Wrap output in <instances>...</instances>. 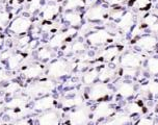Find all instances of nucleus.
Returning <instances> with one entry per match:
<instances>
[{"label": "nucleus", "instance_id": "obj_1", "mask_svg": "<svg viewBox=\"0 0 158 125\" xmlns=\"http://www.w3.org/2000/svg\"><path fill=\"white\" fill-rule=\"evenodd\" d=\"M54 82H52L51 80L39 81L30 84L26 89V94L29 96H40L51 92L52 90H54Z\"/></svg>", "mask_w": 158, "mask_h": 125}, {"label": "nucleus", "instance_id": "obj_2", "mask_svg": "<svg viewBox=\"0 0 158 125\" xmlns=\"http://www.w3.org/2000/svg\"><path fill=\"white\" fill-rule=\"evenodd\" d=\"M30 26H31V20L28 18V17L21 16L16 18L15 20H13V22L10 23L8 29L14 35L20 36L26 33L29 30Z\"/></svg>", "mask_w": 158, "mask_h": 125}, {"label": "nucleus", "instance_id": "obj_3", "mask_svg": "<svg viewBox=\"0 0 158 125\" xmlns=\"http://www.w3.org/2000/svg\"><path fill=\"white\" fill-rule=\"evenodd\" d=\"M70 71V65L64 59H57L50 64L48 68V75L52 78H59L67 75Z\"/></svg>", "mask_w": 158, "mask_h": 125}, {"label": "nucleus", "instance_id": "obj_4", "mask_svg": "<svg viewBox=\"0 0 158 125\" xmlns=\"http://www.w3.org/2000/svg\"><path fill=\"white\" fill-rule=\"evenodd\" d=\"M89 120V112L86 107H78L69 114L70 125H86Z\"/></svg>", "mask_w": 158, "mask_h": 125}, {"label": "nucleus", "instance_id": "obj_5", "mask_svg": "<svg viewBox=\"0 0 158 125\" xmlns=\"http://www.w3.org/2000/svg\"><path fill=\"white\" fill-rule=\"evenodd\" d=\"M143 56L136 52H127L121 58V65L127 69H137L143 62Z\"/></svg>", "mask_w": 158, "mask_h": 125}, {"label": "nucleus", "instance_id": "obj_6", "mask_svg": "<svg viewBox=\"0 0 158 125\" xmlns=\"http://www.w3.org/2000/svg\"><path fill=\"white\" fill-rule=\"evenodd\" d=\"M114 114V107L109 102L102 101L96 106L93 110V117L94 119H106L111 117Z\"/></svg>", "mask_w": 158, "mask_h": 125}, {"label": "nucleus", "instance_id": "obj_7", "mask_svg": "<svg viewBox=\"0 0 158 125\" xmlns=\"http://www.w3.org/2000/svg\"><path fill=\"white\" fill-rule=\"evenodd\" d=\"M74 33H76V29L73 27L69 28V29H67L66 31H64V32L55 33V35L49 40L48 46H49L50 49H57V48H59L64 44V42L66 41L70 36L74 35Z\"/></svg>", "mask_w": 158, "mask_h": 125}, {"label": "nucleus", "instance_id": "obj_8", "mask_svg": "<svg viewBox=\"0 0 158 125\" xmlns=\"http://www.w3.org/2000/svg\"><path fill=\"white\" fill-rule=\"evenodd\" d=\"M110 92L108 88V84L104 82H99V84H93L89 92V98L91 100H99L107 96Z\"/></svg>", "mask_w": 158, "mask_h": 125}, {"label": "nucleus", "instance_id": "obj_9", "mask_svg": "<svg viewBox=\"0 0 158 125\" xmlns=\"http://www.w3.org/2000/svg\"><path fill=\"white\" fill-rule=\"evenodd\" d=\"M109 39H110V33L106 29H99L89 33L87 37V42L93 46H100L107 43Z\"/></svg>", "mask_w": 158, "mask_h": 125}, {"label": "nucleus", "instance_id": "obj_10", "mask_svg": "<svg viewBox=\"0 0 158 125\" xmlns=\"http://www.w3.org/2000/svg\"><path fill=\"white\" fill-rule=\"evenodd\" d=\"M60 122V116L55 110H47L38 118L39 125H58Z\"/></svg>", "mask_w": 158, "mask_h": 125}, {"label": "nucleus", "instance_id": "obj_11", "mask_svg": "<svg viewBox=\"0 0 158 125\" xmlns=\"http://www.w3.org/2000/svg\"><path fill=\"white\" fill-rule=\"evenodd\" d=\"M157 44V39L154 36H143L139 39L136 40L135 45L138 49L143 50V51H152L155 49Z\"/></svg>", "mask_w": 158, "mask_h": 125}, {"label": "nucleus", "instance_id": "obj_12", "mask_svg": "<svg viewBox=\"0 0 158 125\" xmlns=\"http://www.w3.org/2000/svg\"><path fill=\"white\" fill-rule=\"evenodd\" d=\"M55 104V99L53 96H44V97L38 99L33 103V110L39 112H47L51 110Z\"/></svg>", "mask_w": 158, "mask_h": 125}, {"label": "nucleus", "instance_id": "obj_13", "mask_svg": "<svg viewBox=\"0 0 158 125\" xmlns=\"http://www.w3.org/2000/svg\"><path fill=\"white\" fill-rule=\"evenodd\" d=\"M134 24V16L131 12L124 13L123 16L118 19V22L117 23V27L123 32H128L129 30L133 27Z\"/></svg>", "mask_w": 158, "mask_h": 125}, {"label": "nucleus", "instance_id": "obj_14", "mask_svg": "<svg viewBox=\"0 0 158 125\" xmlns=\"http://www.w3.org/2000/svg\"><path fill=\"white\" fill-rule=\"evenodd\" d=\"M105 13V8L102 5H96V6H93L87 11L85 16L91 21H100V20L104 19Z\"/></svg>", "mask_w": 158, "mask_h": 125}, {"label": "nucleus", "instance_id": "obj_15", "mask_svg": "<svg viewBox=\"0 0 158 125\" xmlns=\"http://www.w3.org/2000/svg\"><path fill=\"white\" fill-rule=\"evenodd\" d=\"M130 123V117L125 113H118L114 115L110 120L102 122L99 125H128Z\"/></svg>", "mask_w": 158, "mask_h": 125}, {"label": "nucleus", "instance_id": "obj_16", "mask_svg": "<svg viewBox=\"0 0 158 125\" xmlns=\"http://www.w3.org/2000/svg\"><path fill=\"white\" fill-rule=\"evenodd\" d=\"M118 94L123 98H130L135 94V88L131 82L123 81L118 87Z\"/></svg>", "mask_w": 158, "mask_h": 125}, {"label": "nucleus", "instance_id": "obj_17", "mask_svg": "<svg viewBox=\"0 0 158 125\" xmlns=\"http://www.w3.org/2000/svg\"><path fill=\"white\" fill-rule=\"evenodd\" d=\"M64 19L73 28L79 26L81 24V22H82V18H81L80 14H78L77 12H72V11L64 14Z\"/></svg>", "mask_w": 158, "mask_h": 125}, {"label": "nucleus", "instance_id": "obj_18", "mask_svg": "<svg viewBox=\"0 0 158 125\" xmlns=\"http://www.w3.org/2000/svg\"><path fill=\"white\" fill-rule=\"evenodd\" d=\"M44 68L41 65H31L23 71V74L28 79H35L43 74Z\"/></svg>", "mask_w": 158, "mask_h": 125}, {"label": "nucleus", "instance_id": "obj_19", "mask_svg": "<svg viewBox=\"0 0 158 125\" xmlns=\"http://www.w3.org/2000/svg\"><path fill=\"white\" fill-rule=\"evenodd\" d=\"M115 73H117V71H115L114 68L104 66L100 71H98V78L100 79L101 82L105 84V82L109 81L110 79L114 77Z\"/></svg>", "mask_w": 158, "mask_h": 125}, {"label": "nucleus", "instance_id": "obj_20", "mask_svg": "<svg viewBox=\"0 0 158 125\" xmlns=\"http://www.w3.org/2000/svg\"><path fill=\"white\" fill-rule=\"evenodd\" d=\"M84 99L81 97L80 95H75L74 97L72 98H64L63 101H61V104H63L64 107H67V109H72V107H79L83 104Z\"/></svg>", "mask_w": 158, "mask_h": 125}, {"label": "nucleus", "instance_id": "obj_21", "mask_svg": "<svg viewBox=\"0 0 158 125\" xmlns=\"http://www.w3.org/2000/svg\"><path fill=\"white\" fill-rule=\"evenodd\" d=\"M58 13H59L58 5L55 3H51V4H48L47 6L44 7L42 15H43V18L45 20H52L54 17L58 15Z\"/></svg>", "mask_w": 158, "mask_h": 125}, {"label": "nucleus", "instance_id": "obj_22", "mask_svg": "<svg viewBox=\"0 0 158 125\" xmlns=\"http://www.w3.org/2000/svg\"><path fill=\"white\" fill-rule=\"evenodd\" d=\"M118 52H120V48L118 46H111V47L106 48L105 50H103L102 52H101L100 56L105 62H110L114 58H117Z\"/></svg>", "mask_w": 158, "mask_h": 125}, {"label": "nucleus", "instance_id": "obj_23", "mask_svg": "<svg viewBox=\"0 0 158 125\" xmlns=\"http://www.w3.org/2000/svg\"><path fill=\"white\" fill-rule=\"evenodd\" d=\"M27 102L26 97H17L13 98L12 100H10L6 103V106L10 110H20L23 109Z\"/></svg>", "mask_w": 158, "mask_h": 125}, {"label": "nucleus", "instance_id": "obj_24", "mask_svg": "<svg viewBox=\"0 0 158 125\" xmlns=\"http://www.w3.org/2000/svg\"><path fill=\"white\" fill-rule=\"evenodd\" d=\"M24 59V56L22 54H12L10 56V58H7V65H8V68L10 69H17L20 65H21V62H23Z\"/></svg>", "mask_w": 158, "mask_h": 125}, {"label": "nucleus", "instance_id": "obj_25", "mask_svg": "<svg viewBox=\"0 0 158 125\" xmlns=\"http://www.w3.org/2000/svg\"><path fill=\"white\" fill-rule=\"evenodd\" d=\"M97 78H98V70L97 69L89 70V72H86L85 74L82 76V80L84 82V84H94Z\"/></svg>", "mask_w": 158, "mask_h": 125}, {"label": "nucleus", "instance_id": "obj_26", "mask_svg": "<svg viewBox=\"0 0 158 125\" xmlns=\"http://www.w3.org/2000/svg\"><path fill=\"white\" fill-rule=\"evenodd\" d=\"M143 90L146 91V92H148L149 94H151V95H153L154 97L157 95V92H158V84L156 80H151L149 81L148 84H146L145 86H143Z\"/></svg>", "mask_w": 158, "mask_h": 125}, {"label": "nucleus", "instance_id": "obj_27", "mask_svg": "<svg viewBox=\"0 0 158 125\" xmlns=\"http://www.w3.org/2000/svg\"><path fill=\"white\" fill-rule=\"evenodd\" d=\"M148 71L152 75H156L158 72V61L155 56H152L148 59Z\"/></svg>", "mask_w": 158, "mask_h": 125}, {"label": "nucleus", "instance_id": "obj_28", "mask_svg": "<svg viewBox=\"0 0 158 125\" xmlns=\"http://www.w3.org/2000/svg\"><path fill=\"white\" fill-rule=\"evenodd\" d=\"M126 110L129 115H138V114L142 113V106H139L136 102H130L128 106H126Z\"/></svg>", "mask_w": 158, "mask_h": 125}, {"label": "nucleus", "instance_id": "obj_29", "mask_svg": "<svg viewBox=\"0 0 158 125\" xmlns=\"http://www.w3.org/2000/svg\"><path fill=\"white\" fill-rule=\"evenodd\" d=\"M83 4H84V0H67L66 4H64V8L68 11H72L77 7L82 6Z\"/></svg>", "mask_w": 158, "mask_h": 125}, {"label": "nucleus", "instance_id": "obj_30", "mask_svg": "<svg viewBox=\"0 0 158 125\" xmlns=\"http://www.w3.org/2000/svg\"><path fill=\"white\" fill-rule=\"evenodd\" d=\"M52 55H53V52H52V49H50V48H42L38 52V58L40 59H42V61L50 59L52 58Z\"/></svg>", "mask_w": 158, "mask_h": 125}, {"label": "nucleus", "instance_id": "obj_31", "mask_svg": "<svg viewBox=\"0 0 158 125\" xmlns=\"http://www.w3.org/2000/svg\"><path fill=\"white\" fill-rule=\"evenodd\" d=\"M10 21V14L4 11H0V29L4 28Z\"/></svg>", "mask_w": 158, "mask_h": 125}, {"label": "nucleus", "instance_id": "obj_32", "mask_svg": "<svg viewBox=\"0 0 158 125\" xmlns=\"http://www.w3.org/2000/svg\"><path fill=\"white\" fill-rule=\"evenodd\" d=\"M84 48H85V45L81 41H77L75 43L71 44V51L74 53L82 52V51H84Z\"/></svg>", "mask_w": 158, "mask_h": 125}, {"label": "nucleus", "instance_id": "obj_33", "mask_svg": "<svg viewBox=\"0 0 158 125\" xmlns=\"http://www.w3.org/2000/svg\"><path fill=\"white\" fill-rule=\"evenodd\" d=\"M143 24L147 25L149 28H151L152 26L157 24V17L155 15H149L143 19Z\"/></svg>", "mask_w": 158, "mask_h": 125}, {"label": "nucleus", "instance_id": "obj_34", "mask_svg": "<svg viewBox=\"0 0 158 125\" xmlns=\"http://www.w3.org/2000/svg\"><path fill=\"white\" fill-rule=\"evenodd\" d=\"M150 5V0H135L133 3V7L136 10H143Z\"/></svg>", "mask_w": 158, "mask_h": 125}, {"label": "nucleus", "instance_id": "obj_35", "mask_svg": "<svg viewBox=\"0 0 158 125\" xmlns=\"http://www.w3.org/2000/svg\"><path fill=\"white\" fill-rule=\"evenodd\" d=\"M42 2H43V0H31V1H30V3H29L28 11H29L30 13L35 12L36 10H39V8L41 7Z\"/></svg>", "mask_w": 158, "mask_h": 125}, {"label": "nucleus", "instance_id": "obj_36", "mask_svg": "<svg viewBox=\"0 0 158 125\" xmlns=\"http://www.w3.org/2000/svg\"><path fill=\"white\" fill-rule=\"evenodd\" d=\"M30 42V38L28 36H23L21 37L18 41H17V45H18V47L20 48H25V47H28V44H29Z\"/></svg>", "mask_w": 158, "mask_h": 125}, {"label": "nucleus", "instance_id": "obj_37", "mask_svg": "<svg viewBox=\"0 0 158 125\" xmlns=\"http://www.w3.org/2000/svg\"><path fill=\"white\" fill-rule=\"evenodd\" d=\"M154 119L151 117H142L137 121L136 125H154Z\"/></svg>", "mask_w": 158, "mask_h": 125}, {"label": "nucleus", "instance_id": "obj_38", "mask_svg": "<svg viewBox=\"0 0 158 125\" xmlns=\"http://www.w3.org/2000/svg\"><path fill=\"white\" fill-rule=\"evenodd\" d=\"M20 89V84L18 82H10V84L6 87V93L8 94H13V93H16L17 91Z\"/></svg>", "mask_w": 158, "mask_h": 125}, {"label": "nucleus", "instance_id": "obj_39", "mask_svg": "<svg viewBox=\"0 0 158 125\" xmlns=\"http://www.w3.org/2000/svg\"><path fill=\"white\" fill-rule=\"evenodd\" d=\"M123 14H124V12L123 11H121V10H114V11H112V12L110 13V17L112 19H120L121 17L123 16Z\"/></svg>", "mask_w": 158, "mask_h": 125}, {"label": "nucleus", "instance_id": "obj_40", "mask_svg": "<svg viewBox=\"0 0 158 125\" xmlns=\"http://www.w3.org/2000/svg\"><path fill=\"white\" fill-rule=\"evenodd\" d=\"M54 28L55 26L53 24H44L43 26L41 27V29L42 31H44V32H50V31H52Z\"/></svg>", "mask_w": 158, "mask_h": 125}, {"label": "nucleus", "instance_id": "obj_41", "mask_svg": "<svg viewBox=\"0 0 158 125\" xmlns=\"http://www.w3.org/2000/svg\"><path fill=\"white\" fill-rule=\"evenodd\" d=\"M8 78L7 73L5 72V70L3 69H0V84H2L3 81H5Z\"/></svg>", "mask_w": 158, "mask_h": 125}, {"label": "nucleus", "instance_id": "obj_42", "mask_svg": "<svg viewBox=\"0 0 158 125\" xmlns=\"http://www.w3.org/2000/svg\"><path fill=\"white\" fill-rule=\"evenodd\" d=\"M124 75L135 76L136 75V69H127V68H125V70H124Z\"/></svg>", "mask_w": 158, "mask_h": 125}, {"label": "nucleus", "instance_id": "obj_43", "mask_svg": "<svg viewBox=\"0 0 158 125\" xmlns=\"http://www.w3.org/2000/svg\"><path fill=\"white\" fill-rule=\"evenodd\" d=\"M12 125H31V123L28 120H26V119H20V120L16 121L15 123Z\"/></svg>", "mask_w": 158, "mask_h": 125}, {"label": "nucleus", "instance_id": "obj_44", "mask_svg": "<svg viewBox=\"0 0 158 125\" xmlns=\"http://www.w3.org/2000/svg\"><path fill=\"white\" fill-rule=\"evenodd\" d=\"M13 54V53L12 52H10V50H6V51H5V52H3V53H1V55H0V58H1L2 59H5V58H10V55H12Z\"/></svg>", "mask_w": 158, "mask_h": 125}, {"label": "nucleus", "instance_id": "obj_45", "mask_svg": "<svg viewBox=\"0 0 158 125\" xmlns=\"http://www.w3.org/2000/svg\"><path fill=\"white\" fill-rule=\"evenodd\" d=\"M125 1V0H109V3L110 4H120L121 2Z\"/></svg>", "mask_w": 158, "mask_h": 125}, {"label": "nucleus", "instance_id": "obj_46", "mask_svg": "<svg viewBox=\"0 0 158 125\" xmlns=\"http://www.w3.org/2000/svg\"><path fill=\"white\" fill-rule=\"evenodd\" d=\"M89 28H91V24H85V25H83V26H82V29H81V31H82V32H85V31L89 30Z\"/></svg>", "mask_w": 158, "mask_h": 125}, {"label": "nucleus", "instance_id": "obj_47", "mask_svg": "<svg viewBox=\"0 0 158 125\" xmlns=\"http://www.w3.org/2000/svg\"><path fill=\"white\" fill-rule=\"evenodd\" d=\"M2 42H3V40H2L1 36H0V46H1V45H2Z\"/></svg>", "mask_w": 158, "mask_h": 125}, {"label": "nucleus", "instance_id": "obj_48", "mask_svg": "<svg viewBox=\"0 0 158 125\" xmlns=\"http://www.w3.org/2000/svg\"><path fill=\"white\" fill-rule=\"evenodd\" d=\"M2 109H3V106H2V104L0 103V112H1V110H2Z\"/></svg>", "mask_w": 158, "mask_h": 125}, {"label": "nucleus", "instance_id": "obj_49", "mask_svg": "<svg viewBox=\"0 0 158 125\" xmlns=\"http://www.w3.org/2000/svg\"><path fill=\"white\" fill-rule=\"evenodd\" d=\"M2 1H3V0H0V2H2Z\"/></svg>", "mask_w": 158, "mask_h": 125}, {"label": "nucleus", "instance_id": "obj_50", "mask_svg": "<svg viewBox=\"0 0 158 125\" xmlns=\"http://www.w3.org/2000/svg\"><path fill=\"white\" fill-rule=\"evenodd\" d=\"M0 125H1V124H0Z\"/></svg>", "mask_w": 158, "mask_h": 125}]
</instances>
